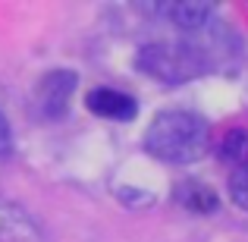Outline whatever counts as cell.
<instances>
[{"label": "cell", "instance_id": "cell-9", "mask_svg": "<svg viewBox=\"0 0 248 242\" xmlns=\"http://www.w3.org/2000/svg\"><path fill=\"white\" fill-rule=\"evenodd\" d=\"M230 198H232L236 208L248 211V163L232 167V173H230Z\"/></svg>", "mask_w": 248, "mask_h": 242}, {"label": "cell", "instance_id": "cell-5", "mask_svg": "<svg viewBox=\"0 0 248 242\" xmlns=\"http://www.w3.org/2000/svg\"><path fill=\"white\" fill-rule=\"evenodd\" d=\"M38 224L25 208L0 198V242H38Z\"/></svg>", "mask_w": 248, "mask_h": 242}, {"label": "cell", "instance_id": "cell-3", "mask_svg": "<svg viewBox=\"0 0 248 242\" xmlns=\"http://www.w3.org/2000/svg\"><path fill=\"white\" fill-rule=\"evenodd\" d=\"M85 107L94 116L113 120V123H129L139 113V101H135L132 95H126V91H120V88H107V85H104V88H91L88 97H85Z\"/></svg>", "mask_w": 248, "mask_h": 242}, {"label": "cell", "instance_id": "cell-2", "mask_svg": "<svg viewBox=\"0 0 248 242\" xmlns=\"http://www.w3.org/2000/svg\"><path fill=\"white\" fill-rule=\"evenodd\" d=\"M139 66L145 69L151 79L160 82H188L207 73V57L192 44H145L139 50Z\"/></svg>", "mask_w": 248, "mask_h": 242}, {"label": "cell", "instance_id": "cell-6", "mask_svg": "<svg viewBox=\"0 0 248 242\" xmlns=\"http://www.w3.org/2000/svg\"><path fill=\"white\" fill-rule=\"evenodd\" d=\"M160 13H167L170 22L179 29H201L214 16V3H164Z\"/></svg>", "mask_w": 248, "mask_h": 242}, {"label": "cell", "instance_id": "cell-10", "mask_svg": "<svg viewBox=\"0 0 248 242\" xmlns=\"http://www.w3.org/2000/svg\"><path fill=\"white\" fill-rule=\"evenodd\" d=\"M13 151V129H10V120L0 113V158Z\"/></svg>", "mask_w": 248, "mask_h": 242}, {"label": "cell", "instance_id": "cell-1", "mask_svg": "<svg viewBox=\"0 0 248 242\" xmlns=\"http://www.w3.org/2000/svg\"><path fill=\"white\" fill-rule=\"evenodd\" d=\"M145 151L176 167L195 163L211 151V126L192 110H160L145 129Z\"/></svg>", "mask_w": 248, "mask_h": 242}, {"label": "cell", "instance_id": "cell-4", "mask_svg": "<svg viewBox=\"0 0 248 242\" xmlns=\"http://www.w3.org/2000/svg\"><path fill=\"white\" fill-rule=\"evenodd\" d=\"M73 91H76V76L69 69H54L38 85V104L47 116H60L66 110V101L73 97Z\"/></svg>", "mask_w": 248, "mask_h": 242}, {"label": "cell", "instance_id": "cell-8", "mask_svg": "<svg viewBox=\"0 0 248 242\" xmlns=\"http://www.w3.org/2000/svg\"><path fill=\"white\" fill-rule=\"evenodd\" d=\"M220 158L242 167L248 163V132L245 129H230V132L220 139Z\"/></svg>", "mask_w": 248, "mask_h": 242}, {"label": "cell", "instance_id": "cell-7", "mask_svg": "<svg viewBox=\"0 0 248 242\" xmlns=\"http://www.w3.org/2000/svg\"><path fill=\"white\" fill-rule=\"evenodd\" d=\"M176 201H179L182 208H188V211H198V214H207L217 208V192H214L211 186H204V182H182V186H176Z\"/></svg>", "mask_w": 248, "mask_h": 242}]
</instances>
